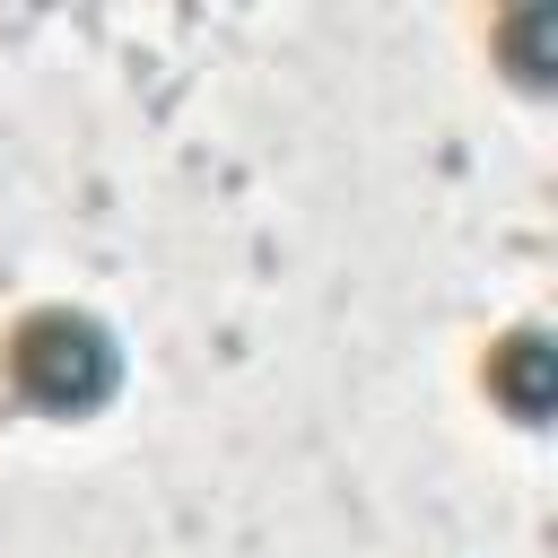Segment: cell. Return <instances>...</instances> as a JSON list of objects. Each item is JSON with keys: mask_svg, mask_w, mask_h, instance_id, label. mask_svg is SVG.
Returning a JSON list of instances; mask_svg holds the SVG:
<instances>
[{"mask_svg": "<svg viewBox=\"0 0 558 558\" xmlns=\"http://www.w3.org/2000/svg\"><path fill=\"white\" fill-rule=\"evenodd\" d=\"M497 52H506V70L523 78V87H549V70H558V9H514L506 26H497Z\"/></svg>", "mask_w": 558, "mask_h": 558, "instance_id": "3", "label": "cell"}, {"mask_svg": "<svg viewBox=\"0 0 558 558\" xmlns=\"http://www.w3.org/2000/svg\"><path fill=\"white\" fill-rule=\"evenodd\" d=\"M9 375H17V392H26L35 410L78 418V410H96V401L113 392L122 349H113V331H105L96 314L44 305V314H26V323L9 331Z\"/></svg>", "mask_w": 558, "mask_h": 558, "instance_id": "1", "label": "cell"}, {"mask_svg": "<svg viewBox=\"0 0 558 558\" xmlns=\"http://www.w3.org/2000/svg\"><path fill=\"white\" fill-rule=\"evenodd\" d=\"M488 392H497L523 427H541L549 401H558V349H549V331H514V340L488 357Z\"/></svg>", "mask_w": 558, "mask_h": 558, "instance_id": "2", "label": "cell"}]
</instances>
